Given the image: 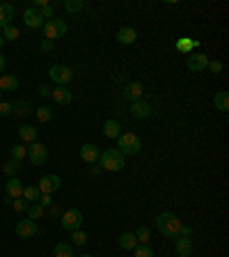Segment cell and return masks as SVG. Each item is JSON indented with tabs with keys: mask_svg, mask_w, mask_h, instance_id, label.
<instances>
[{
	"mask_svg": "<svg viewBox=\"0 0 229 257\" xmlns=\"http://www.w3.org/2000/svg\"><path fill=\"white\" fill-rule=\"evenodd\" d=\"M181 225L183 223L176 218L172 212H163V214H158V218H156V227L160 230V235L165 236V239H179Z\"/></svg>",
	"mask_w": 229,
	"mask_h": 257,
	"instance_id": "cell-1",
	"label": "cell"
},
{
	"mask_svg": "<svg viewBox=\"0 0 229 257\" xmlns=\"http://www.w3.org/2000/svg\"><path fill=\"white\" fill-rule=\"evenodd\" d=\"M99 163L103 170H108V172H122L124 170V156L117 151V147H110V150L106 151H101V156H99Z\"/></svg>",
	"mask_w": 229,
	"mask_h": 257,
	"instance_id": "cell-2",
	"label": "cell"
},
{
	"mask_svg": "<svg viewBox=\"0 0 229 257\" xmlns=\"http://www.w3.org/2000/svg\"><path fill=\"white\" fill-rule=\"evenodd\" d=\"M140 150H142V140L135 133H119V138H117V151L122 156H133Z\"/></svg>",
	"mask_w": 229,
	"mask_h": 257,
	"instance_id": "cell-3",
	"label": "cell"
},
{
	"mask_svg": "<svg viewBox=\"0 0 229 257\" xmlns=\"http://www.w3.org/2000/svg\"><path fill=\"white\" fill-rule=\"evenodd\" d=\"M83 212L80 209H69V212H64L60 216V225L67 230V232H76V230H80L83 227Z\"/></svg>",
	"mask_w": 229,
	"mask_h": 257,
	"instance_id": "cell-4",
	"label": "cell"
},
{
	"mask_svg": "<svg viewBox=\"0 0 229 257\" xmlns=\"http://www.w3.org/2000/svg\"><path fill=\"white\" fill-rule=\"evenodd\" d=\"M28 159H30L32 166H44L48 161V147L44 143H30L28 145Z\"/></svg>",
	"mask_w": 229,
	"mask_h": 257,
	"instance_id": "cell-5",
	"label": "cell"
},
{
	"mask_svg": "<svg viewBox=\"0 0 229 257\" xmlns=\"http://www.w3.org/2000/svg\"><path fill=\"white\" fill-rule=\"evenodd\" d=\"M44 32H46V39H60L67 35V21H62V19H51V21L44 23Z\"/></svg>",
	"mask_w": 229,
	"mask_h": 257,
	"instance_id": "cell-6",
	"label": "cell"
},
{
	"mask_svg": "<svg viewBox=\"0 0 229 257\" xmlns=\"http://www.w3.org/2000/svg\"><path fill=\"white\" fill-rule=\"evenodd\" d=\"M124 101H129V104H135V101H142V94H145V87L142 83H137V81H131V83L124 85Z\"/></svg>",
	"mask_w": 229,
	"mask_h": 257,
	"instance_id": "cell-7",
	"label": "cell"
},
{
	"mask_svg": "<svg viewBox=\"0 0 229 257\" xmlns=\"http://www.w3.org/2000/svg\"><path fill=\"white\" fill-rule=\"evenodd\" d=\"M60 186H62V179L57 177V174H44V177L39 179L37 189L41 191V195H51V193H55Z\"/></svg>",
	"mask_w": 229,
	"mask_h": 257,
	"instance_id": "cell-8",
	"label": "cell"
},
{
	"mask_svg": "<svg viewBox=\"0 0 229 257\" xmlns=\"http://www.w3.org/2000/svg\"><path fill=\"white\" fill-rule=\"evenodd\" d=\"M14 232H16V236L19 239H32V236L39 232V227H37V223L35 220H19L16 223V227H14Z\"/></svg>",
	"mask_w": 229,
	"mask_h": 257,
	"instance_id": "cell-9",
	"label": "cell"
},
{
	"mask_svg": "<svg viewBox=\"0 0 229 257\" xmlns=\"http://www.w3.org/2000/svg\"><path fill=\"white\" fill-rule=\"evenodd\" d=\"M206 64H209V55H204V53H191L188 55V62H186L188 71H192V74L204 71Z\"/></svg>",
	"mask_w": 229,
	"mask_h": 257,
	"instance_id": "cell-10",
	"label": "cell"
},
{
	"mask_svg": "<svg viewBox=\"0 0 229 257\" xmlns=\"http://www.w3.org/2000/svg\"><path fill=\"white\" fill-rule=\"evenodd\" d=\"M48 74H51V78H53L55 83H57V85H64V87L69 85L71 76H74V74H71V69H69V67H62V64H53Z\"/></svg>",
	"mask_w": 229,
	"mask_h": 257,
	"instance_id": "cell-11",
	"label": "cell"
},
{
	"mask_svg": "<svg viewBox=\"0 0 229 257\" xmlns=\"http://www.w3.org/2000/svg\"><path fill=\"white\" fill-rule=\"evenodd\" d=\"M23 23H25L28 28H41L46 21H44V16L39 14V9L30 7V9H25V12H23Z\"/></svg>",
	"mask_w": 229,
	"mask_h": 257,
	"instance_id": "cell-12",
	"label": "cell"
},
{
	"mask_svg": "<svg viewBox=\"0 0 229 257\" xmlns=\"http://www.w3.org/2000/svg\"><path fill=\"white\" fill-rule=\"evenodd\" d=\"M99 156H101V150L96 147V145H92V143H87V145H83L80 147V159L85 161V163H99Z\"/></svg>",
	"mask_w": 229,
	"mask_h": 257,
	"instance_id": "cell-13",
	"label": "cell"
},
{
	"mask_svg": "<svg viewBox=\"0 0 229 257\" xmlns=\"http://www.w3.org/2000/svg\"><path fill=\"white\" fill-rule=\"evenodd\" d=\"M23 195V184L19 182V177H9L7 184H5V197L9 200H16V197Z\"/></svg>",
	"mask_w": 229,
	"mask_h": 257,
	"instance_id": "cell-14",
	"label": "cell"
},
{
	"mask_svg": "<svg viewBox=\"0 0 229 257\" xmlns=\"http://www.w3.org/2000/svg\"><path fill=\"white\" fill-rule=\"evenodd\" d=\"M51 97L55 99V104H60V106H69V104H71V99H74V94L69 92V87H64V85H57V87H53V90H51Z\"/></svg>",
	"mask_w": 229,
	"mask_h": 257,
	"instance_id": "cell-15",
	"label": "cell"
},
{
	"mask_svg": "<svg viewBox=\"0 0 229 257\" xmlns=\"http://www.w3.org/2000/svg\"><path fill=\"white\" fill-rule=\"evenodd\" d=\"M129 113L135 117V120H147L149 115H152V106L147 104V101H135V104H131Z\"/></svg>",
	"mask_w": 229,
	"mask_h": 257,
	"instance_id": "cell-16",
	"label": "cell"
},
{
	"mask_svg": "<svg viewBox=\"0 0 229 257\" xmlns=\"http://www.w3.org/2000/svg\"><path fill=\"white\" fill-rule=\"evenodd\" d=\"M117 42H119L122 46L135 44L137 42V30L135 28H129V25H126V28H119V30H117Z\"/></svg>",
	"mask_w": 229,
	"mask_h": 257,
	"instance_id": "cell-17",
	"label": "cell"
},
{
	"mask_svg": "<svg viewBox=\"0 0 229 257\" xmlns=\"http://www.w3.org/2000/svg\"><path fill=\"white\" fill-rule=\"evenodd\" d=\"M174 250L179 257H191L192 250H195V246H192V239H183V236H179L174 243Z\"/></svg>",
	"mask_w": 229,
	"mask_h": 257,
	"instance_id": "cell-18",
	"label": "cell"
},
{
	"mask_svg": "<svg viewBox=\"0 0 229 257\" xmlns=\"http://www.w3.org/2000/svg\"><path fill=\"white\" fill-rule=\"evenodd\" d=\"M12 21H14V5L2 2V5H0V28L12 25Z\"/></svg>",
	"mask_w": 229,
	"mask_h": 257,
	"instance_id": "cell-19",
	"label": "cell"
},
{
	"mask_svg": "<svg viewBox=\"0 0 229 257\" xmlns=\"http://www.w3.org/2000/svg\"><path fill=\"white\" fill-rule=\"evenodd\" d=\"M199 46V42L197 39H191V37H181L179 42H176V51L179 53H183V55H191L195 48Z\"/></svg>",
	"mask_w": 229,
	"mask_h": 257,
	"instance_id": "cell-20",
	"label": "cell"
},
{
	"mask_svg": "<svg viewBox=\"0 0 229 257\" xmlns=\"http://www.w3.org/2000/svg\"><path fill=\"white\" fill-rule=\"evenodd\" d=\"M14 90H19V78L14 74L0 76V92H14Z\"/></svg>",
	"mask_w": 229,
	"mask_h": 257,
	"instance_id": "cell-21",
	"label": "cell"
},
{
	"mask_svg": "<svg viewBox=\"0 0 229 257\" xmlns=\"http://www.w3.org/2000/svg\"><path fill=\"white\" fill-rule=\"evenodd\" d=\"M119 133H122V124H119L117 120H106V124H103V136L117 140Z\"/></svg>",
	"mask_w": 229,
	"mask_h": 257,
	"instance_id": "cell-22",
	"label": "cell"
},
{
	"mask_svg": "<svg viewBox=\"0 0 229 257\" xmlns=\"http://www.w3.org/2000/svg\"><path fill=\"white\" fill-rule=\"evenodd\" d=\"M19 138H21L23 143H35L37 140V128L35 127H30V124H23L21 128H19Z\"/></svg>",
	"mask_w": 229,
	"mask_h": 257,
	"instance_id": "cell-23",
	"label": "cell"
},
{
	"mask_svg": "<svg viewBox=\"0 0 229 257\" xmlns=\"http://www.w3.org/2000/svg\"><path fill=\"white\" fill-rule=\"evenodd\" d=\"M213 106H215V110H220V113H227V110H229V94H227V92H225V90H222V92H215Z\"/></svg>",
	"mask_w": 229,
	"mask_h": 257,
	"instance_id": "cell-24",
	"label": "cell"
},
{
	"mask_svg": "<svg viewBox=\"0 0 229 257\" xmlns=\"http://www.w3.org/2000/svg\"><path fill=\"white\" fill-rule=\"evenodd\" d=\"M23 200L28 204H35V202H39V197H41V191L37 189V186H23Z\"/></svg>",
	"mask_w": 229,
	"mask_h": 257,
	"instance_id": "cell-25",
	"label": "cell"
},
{
	"mask_svg": "<svg viewBox=\"0 0 229 257\" xmlns=\"http://www.w3.org/2000/svg\"><path fill=\"white\" fill-rule=\"evenodd\" d=\"M137 246V239L133 232H124L122 236H119V248L122 250H133Z\"/></svg>",
	"mask_w": 229,
	"mask_h": 257,
	"instance_id": "cell-26",
	"label": "cell"
},
{
	"mask_svg": "<svg viewBox=\"0 0 229 257\" xmlns=\"http://www.w3.org/2000/svg\"><path fill=\"white\" fill-rule=\"evenodd\" d=\"M62 5H64V9H67L69 14H78V12H83V9L87 7L85 0H64Z\"/></svg>",
	"mask_w": 229,
	"mask_h": 257,
	"instance_id": "cell-27",
	"label": "cell"
},
{
	"mask_svg": "<svg viewBox=\"0 0 229 257\" xmlns=\"http://www.w3.org/2000/svg\"><path fill=\"white\" fill-rule=\"evenodd\" d=\"M55 257H76V253H74V246L71 243H57L55 246V253H53Z\"/></svg>",
	"mask_w": 229,
	"mask_h": 257,
	"instance_id": "cell-28",
	"label": "cell"
},
{
	"mask_svg": "<svg viewBox=\"0 0 229 257\" xmlns=\"http://www.w3.org/2000/svg\"><path fill=\"white\" fill-rule=\"evenodd\" d=\"M12 113L16 115V117H25V115L32 113V108L25 104V101H16V104H12Z\"/></svg>",
	"mask_w": 229,
	"mask_h": 257,
	"instance_id": "cell-29",
	"label": "cell"
},
{
	"mask_svg": "<svg viewBox=\"0 0 229 257\" xmlns=\"http://www.w3.org/2000/svg\"><path fill=\"white\" fill-rule=\"evenodd\" d=\"M44 214H46V209L39 202H35V204H30V207H28V218H30V220L44 218Z\"/></svg>",
	"mask_w": 229,
	"mask_h": 257,
	"instance_id": "cell-30",
	"label": "cell"
},
{
	"mask_svg": "<svg viewBox=\"0 0 229 257\" xmlns=\"http://www.w3.org/2000/svg\"><path fill=\"white\" fill-rule=\"evenodd\" d=\"M133 235H135L137 243H149V239H152V230H149L147 225H140L135 232H133Z\"/></svg>",
	"mask_w": 229,
	"mask_h": 257,
	"instance_id": "cell-31",
	"label": "cell"
},
{
	"mask_svg": "<svg viewBox=\"0 0 229 257\" xmlns=\"http://www.w3.org/2000/svg\"><path fill=\"white\" fill-rule=\"evenodd\" d=\"M2 170H5V174H7V177H19V172H21V161H14V159L7 161Z\"/></svg>",
	"mask_w": 229,
	"mask_h": 257,
	"instance_id": "cell-32",
	"label": "cell"
},
{
	"mask_svg": "<svg viewBox=\"0 0 229 257\" xmlns=\"http://www.w3.org/2000/svg\"><path fill=\"white\" fill-rule=\"evenodd\" d=\"M2 39H5V42H14V39H19V28H16L14 23L7 25V28H2Z\"/></svg>",
	"mask_w": 229,
	"mask_h": 257,
	"instance_id": "cell-33",
	"label": "cell"
},
{
	"mask_svg": "<svg viewBox=\"0 0 229 257\" xmlns=\"http://www.w3.org/2000/svg\"><path fill=\"white\" fill-rule=\"evenodd\" d=\"M37 120L39 122H51L53 120V110H51V106H39L37 108Z\"/></svg>",
	"mask_w": 229,
	"mask_h": 257,
	"instance_id": "cell-34",
	"label": "cell"
},
{
	"mask_svg": "<svg viewBox=\"0 0 229 257\" xmlns=\"http://www.w3.org/2000/svg\"><path fill=\"white\" fill-rule=\"evenodd\" d=\"M25 156H28V147L25 145H14L12 147V159L14 161H23Z\"/></svg>",
	"mask_w": 229,
	"mask_h": 257,
	"instance_id": "cell-35",
	"label": "cell"
},
{
	"mask_svg": "<svg viewBox=\"0 0 229 257\" xmlns=\"http://www.w3.org/2000/svg\"><path fill=\"white\" fill-rule=\"evenodd\" d=\"M133 253H135V257H153V250L147 243H137L135 248H133Z\"/></svg>",
	"mask_w": 229,
	"mask_h": 257,
	"instance_id": "cell-36",
	"label": "cell"
},
{
	"mask_svg": "<svg viewBox=\"0 0 229 257\" xmlns=\"http://www.w3.org/2000/svg\"><path fill=\"white\" fill-rule=\"evenodd\" d=\"M71 246H85V243L90 241V239H87V235H85V232H80V230H76V232H71Z\"/></svg>",
	"mask_w": 229,
	"mask_h": 257,
	"instance_id": "cell-37",
	"label": "cell"
},
{
	"mask_svg": "<svg viewBox=\"0 0 229 257\" xmlns=\"http://www.w3.org/2000/svg\"><path fill=\"white\" fill-rule=\"evenodd\" d=\"M39 14L44 16V21H51V19H55V7L48 2V5H44V7L39 9Z\"/></svg>",
	"mask_w": 229,
	"mask_h": 257,
	"instance_id": "cell-38",
	"label": "cell"
},
{
	"mask_svg": "<svg viewBox=\"0 0 229 257\" xmlns=\"http://www.w3.org/2000/svg\"><path fill=\"white\" fill-rule=\"evenodd\" d=\"M9 207H14V212H28V207H30V204L25 202L23 197H16V200H12Z\"/></svg>",
	"mask_w": 229,
	"mask_h": 257,
	"instance_id": "cell-39",
	"label": "cell"
},
{
	"mask_svg": "<svg viewBox=\"0 0 229 257\" xmlns=\"http://www.w3.org/2000/svg\"><path fill=\"white\" fill-rule=\"evenodd\" d=\"M206 69H209V71H211V74H220L222 71V62H218V60H209V64H206Z\"/></svg>",
	"mask_w": 229,
	"mask_h": 257,
	"instance_id": "cell-40",
	"label": "cell"
},
{
	"mask_svg": "<svg viewBox=\"0 0 229 257\" xmlns=\"http://www.w3.org/2000/svg\"><path fill=\"white\" fill-rule=\"evenodd\" d=\"M9 115H12V104L0 101V117H9Z\"/></svg>",
	"mask_w": 229,
	"mask_h": 257,
	"instance_id": "cell-41",
	"label": "cell"
},
{
	"mask_svg": "<svg viewBox=\"0 0 229 257\" xmlns=\"http://www.w3.org/2000/svg\"><path fill=\"white\" fill-rule=\"evenodd\" d=\"M179 236H183V239H191V236H192V227L191 225H181V230H179Z\"/></svg>",
	"mask_w": 229,
	"mask_h": 257,
	"instance_id": "cell-42",
	"label": "cell"
},
{
	"mask_svg": "<svg viewBox=\"0 0 229 257\" xmlns=\"http://www.w3.org/2000/svg\"><path fill=\"white\" fill-rule=\"evenodd\" d=\"M39 204H41V207H53V200H51V195H41L39 197Z\"/></svg>",
	"mask_w": 229,
	"mask_h": 257,
	"instance_id": "cell-43",
	"label": "cell"
},
{
	"mask_svg": "<svg viewBox=\"0 0 229 257\" xmlns=\"http://www.w3.org/2000/svg\"><path fill=\"white\" fill-rule=\"evenodd\" d=\"M41 51H44V53H51V51H53V42H51V39H44V42H41Z\"/></svg>",
	"mask_w": 229,
	"mask_h": 257,
	"instance_id": "cell-44",
	"label": "cell"
},
{
	"mask_svg": "<svg viewBox=\"0 0 229 257\" xmlns=\"http://www.w3.org/2000/svg\"><path fill=\"white\" fill-rule=\"evenodd\" d=\"M39 97L48 99V97H51V87H46V85H41V87H39Z\"/></svg>",
	"mask_w": 229,
	"mask_h": 257,
	"instance_id": "cell-45",
	"label": "cell"
},
{
	"mask_svg": "<svg viewBox=\"0 0 229 257\" xmlns=\"http://www.w3.org/2000/svg\"><path fill=\"white\" fill-rule=\"evenodd\" d=\"M5 67H7V60H5V55H0V74L5 71Z\"/></svg>",
	"mask_w": 229,
	"mask_h": 257,
	"instance_id": "cell-46",
	"label": "cell"
},
{
	"mask_svg": "<svg viewBox=\"0 0 229 257\" xmlns=\"http://www.w3.org/2000/svg\"><path fill=\"white\" fill-rule=\"evenodd\" d=\"M2 44H5V39H2V37H0V48H2Z\"/></svg>",
	"mask_w": 229,
	"mask_h": 257,
	"instance_id": "cell-47",
	"label": "cell"
},
{
	"mask_svg": "<svg viewBox=\"0 0 229 257\" xmlns=\"http://www.w3.org/2000/svg\"><path fill=\"white\" fill-rule=\"evenodd\" d=\"M78 257H94V255H78Z\"/></svg>",
	"mask_w": 229,
	"mask_h": 257,
	"instance_id": "cell-48",
	"label": "cell"
},
{
	"mask_svg": "<svg viewBox=\"0 0 229 257\" xmlns=\"http://www.w3.org/2000/svg\"><path fill=\"white\" fill-rule=\"evenodd\" d=\"M0 101H2V92H0Z\"/></svg>",
	"mask_w": 229,
	"mask_h": 257,
	"instance_id": "cell-49",
	"label": "cell"
}]
</instances>
